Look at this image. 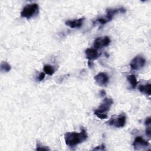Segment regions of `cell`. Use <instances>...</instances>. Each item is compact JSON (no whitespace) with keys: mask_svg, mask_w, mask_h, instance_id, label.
Segmentation results:
<instances>
[{"mask_svg":"<svg viewBox=\"0 0 151 151\" xmlns=\"http://www.w3.org/2000/svg\"><path fill=\"white\" fill-rule=\"evenodd\" d=\"M151 123V119H150V117H148L146 119L145 121V124L146 125V126H148Z\"/></svg>","mask_w":151,"mask_h":151,"instance_id":"obj_20","label":"cell"},{"mask_svg":"<svg viewBox=\"0 0 151 151\" xmlns=\"http://www.w3.org/2000/svg\"><path fill=\"white\" fill-rule=\"evenodd\" d=\"M139 90L143 93L147 94L148 96L150 95V83H146L145 84H140L138 87Z\"/></svg>","mask_w":151,"mask_h":151,"instance_id":"obj_12","label":"cell"},{"mask_svg":"<svg viewBox=\"0 0 151 151\" xmlns=\"http://www.w3.org/2000/svg\"><path fill=\"white\" fill-rule=\"evenodd\" d=\"M126 122V116L124 114H121L119 116H113L108 122L109 124L111 126H115L116 127H123L124 126Z\"/></svg>","mask_w":151,"mask_h":151,"instance_id":"obj_4","label":"cell"},{"mask_svg":"<svg viewBox=\"0 0 151 151\" xmlns=\"http://www.w3.org/2000/svg\"><path fill=\"white\" fill-rule=\"evenodd\" d=\"M146 64V60L140 55H136L130 62V68L133 70H139L143 68Z\"/></svg>","mask_w":151,"mask_h":151,"instance_id":"obj_5","label":"cell"},{"mask_svg":"<svg viewBox=\"0 0 151 151\" xmlns=\"http://www.w3.org/2000/svg\"><path fill=\"white\" fill-rule=\"evenodd\" d=\"M149 145V142L143 139L141 136H137L133 143V146L135 150L142 149L145 147H147Z\"/></svg>","mask_w":151,"mask_h":151,"instance_id":"obj_8","label":"cell"},{"mask_svg":"<svg viewBox=\"0 0 151 151\" xmlns=\"http://www.w3.org/2000/svg\"><path fill=\"white\" fill-rule=\"evenodd\" d=\"M113 104V101L110 98H105L100 106L97 109H96L94 113H105L107 112L109 110L111 105Z\"/></svg>","mask_w":151,"mask_h":151,"instance_id":"obj_6","label":"cell"},{"mask_svg":"<svg viewBox=\"0 0 151 151\" xmlns=\"http://www.w3.org/2000/svg\"><path fill=\"white\" fill-rule=\"evenodd\" d=\"M100 96H105V94H106V92H105V91H104V90H101V91H100Z\"/></svg>","mask_w":151,"mask_h":151,"instance_id":"obj_22","label":"cell"},{"mask_svg":"<svg viewBox=\"0 0 151 151\" xmlns=\"http://www.w3.org/2000/svg\"><path fill=\"white\" fill-rule=\"evenodd\" d=\"M11 65L5 61H2L1 63V70L2 72H8L11 70Z\"/></svg>","mask_w":151,"mask_h":151,"instance_id":"obj_14","label":"cell"},{"mask_svg":"<svg viewBox=\"0 0 151 151\" xmlns=\"http://www.w3.org/2000/svg\"><path fill=\"white\" fill-rule=\"evenodd\" d=\"M127 80L130 84L132 88H136V87L137 84V79L134 75H133V74L128 75L127 76Z\"/></svg>","mask_w":151,"mask_h":151,"instance_id":"obj_13","label":"cell"},{"mask_svg":"<svg viewBox=\"0 0 151 151\" xmlns=\"http://www.w3.org/2000/svg\"><path fill=\"white\" fill-rule=\"evenodd\" d=\"M44 78H45V73H42V72L40 73V74L38 75V80L39 81H42V80H43L44 79Z\"/></svg>","mask_w":151,"mask_h":151,"instance_id":"obj_18","label":"cell"},{"mask_svg":"<svg viewBox=\"0 0 151 151\" xmlns=\"http://www.w3.org/2000/svg\"><path fill=\"white\" fill-rule=\"evenodd\" d=\"M43 70L46 74H47L50 76L52 75L55 71L53 67H52L51 65H49V64L44 65Z\"/></svg>","mask_w":151,"mask_h":151,"instance_id":"obj_15","label":"cell"},{"mask_svg":"<svg viewBox=\"0 0 151 151\" xmlns=\"http://www.w3.org/2000/svg\"><path fill=\"white\" fill-rule=\"evenodd\" d=\"M94 80L100 86H105L109 82V78L105 73H99L96 74L94 77Z\"/></svg>","mask_w":151,"mask_h":151,"instance_id":"obj_9","label":"cell"},{"mask_svg":"<svg viewBox=\"0 0 151 151\" xmlns=\"http://www.w3.org/2000/svg\"><path fill=\"white\" fill-rule=\"evenodd\" d=\"M84 20V18H81L77 19H74V20H67L65 22V24L68 27L71 28H80L82 26L83 22Z\"/></svg>","mask_w":151,"mask_h":151,"instance_id":"obj_10","label":"cell"},{"mask_svg":"<svg viewBox=\"0 0 151 151\" xmlns=\"http://www.w3.org/2000/svg\"><path fill=\"white\" fill-rule=\"evenodd\" d=\"M97 117L100 119H105L107 118V114L105 113H94Z\"/></svg>","mask_w":151,"mask_h":151,"instance_id":"obj_17","label":"cell"},{"mask_svg":"<svg viewBox=\"0 0 151 151\" xmlns=\"http://www.w3.org/2000/svg\"><path fill=\"white\" fill-rule=\"evenodd\" d=\"M85 54L86 58L89 61L96 60L100 55L98 51L95 48H87L85 51Z\"/></svg>","mask_w":151,"mask_h":151,"instance_id":"obj_11","label":"cell"},{"mask_svg":"<svg viewBox=\"0 0 151 151\" xmlns=\"http://www.w3.org/2000/svg\"><path fill=\"white\" fill-rule=\"evenodd\" d=\"M146 135H147L149 137L150 136V134H151V129H150V127H148L146 128Z\"/></svg>","mask_w":151,"mask_h":151,"instance_id":"obj_21","label":"cell"},{"mask_svg":"<svg viewBox=\"0 0 151 151\" xmlns=\"http://www.w3.org/2000/svg\"><path fill=\"white\" fill-rule=\"evenodd\" d=\"M105 149V146L104 145H101V146H97L96 148H94L93 150H103Z\"/></svg>","mask_w":151,"mask_h":151,"instance_id":"obj_19","label":"cell"},{"mask_svg":"<svg viewBox=\"0 0 151 151\" xmlns=\"http://www.w3.org/2000/svg\"><path fill=\"white\" fill-rule=\"evenodd\" d=\"M87 138V134L85 129H82L80 133L75 132H67L64 134L65 144L69 147H74L83 142Z\"/></svg>","mask_w":151,"mask_h":151,"instance_id":"obj_1","label":"cell"},{"mask_svg":"<svg viewBox=\"0 0 151 151\" xmlns=\"http://www.w3.org/2000/svg\"><path fill=\"white\" fill-rule=\"evenodd\" d=\"M126 9L123 7L117 8H109L107 9V13L104 17H101L97 18L95 22H97L102 25L106 24L108 22L111 21L114 16L119 13H125Z\"/></svg>","mask_w":151,"mask_h":151,"instance_id":"obj_2","label":"cell"},{"mask_svg":"<svg viewBox=\"0 0 151 151\" xmlns=\"http://www.w3.org/2000/svg\"><path fill=\"white\" fill-rule=\"evenodd\" d=\"M110 38L107 36H105L104 37H98L94 40L93 47L95 48H101L104 47H107L110 44Z\"/></svg>","mask_w":151,"mask_h":151,"instance_id":"obj_7","label":"cell"},{"mask_svg":"<svg viewBox=\"0 0 151 151\" xmlns=\"http://www.w3.org/2000/svg\"><path fill=\"white\" fill-rule=\"evenodd\" d=\"M39 9L38 5L36 3L29 4L25 5L21 12V16L22 18L29 19L36 14Z\"/></svg>","mask_w":151,"mask_h":151,"instance_id":"obj_3","label":"cell"},{"mask_svg":"<svg viewBox=\"0 0 151 151\" xmlns=\"http://www.w3.org/2000/svg\"><path fill=\"white\" fill-rule=\"evenodd\" d=\"M37 150H50L46 146H41L39 143H38L37 144V148H36Z\"/></svg>","mask_w":151,"mask_h":151,"instance_id":"obj_16","label":"cell"}]
</instances>
